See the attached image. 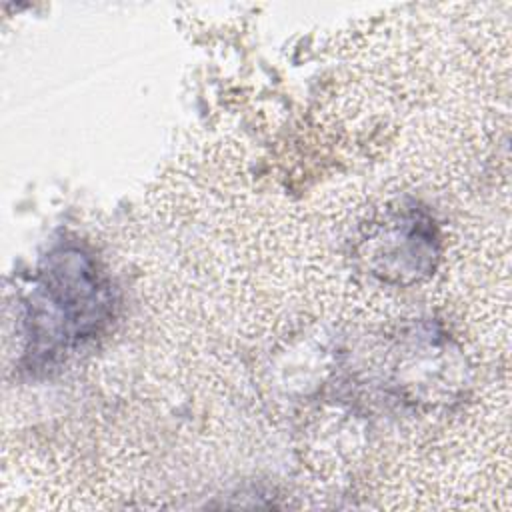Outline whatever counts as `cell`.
<instances>
[{"instance_id":"cell-1","label":"cell","mask_w":512,"mask_h":512,"mask_svg":"<svg viewBox=\"0 0 512 512\" xmlns=\"http://www.w3.org/2000/svg\"><path fill=\"white\" fill-rule=\"evenodd\" d=\"M112 286L80 244H58L38 264L24 304V366L52 368L112 320Z\"/></svg>"},{"instance_id":"cell-2","label":"cell","mask_w":512,"mask_h":512,"mask_svg":"<svg viewBox=\"0 0 512 512\" xmlns=\"http://www.w3.org/2000/svg\"><path fill=\"white\" fill-rule=\"evenodd\" d=\"M438 246L432 216L416 204H402L372 222L358 244V258L382 282L406 286L434 272Z\"/></svg>"}]
</instances>
